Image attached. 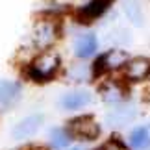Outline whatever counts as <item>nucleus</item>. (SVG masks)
<instances>
[{
    "label": "nucleus",
    "mask_w": 150,
    "mask_h": 150,
    "mask_svg": "<svg viewBox=\"0 0 150 150\" xmlns=\"http://www.w3.org/2000/svg\"><path fill=\"white\" fill-rule=\"evenodd\" d=\"M102 150H128V146H124L120 141L117 139H111V141H108L106 145L102 146Z\"/></svg>",
    "instance_id": "f3484780"
},
{
    "label": "nucleus",
    "mask_w": 150,
    "mask_h": 150,
    "mask_svg": "<svg viewBox=\"0 0 150 150\" xmlns=\"http://www.w3.org/2000/svg\"><path fill=\"white\" fill-rule=\"evenodd\" d=\"M98 41H96L95 33H85V35H78L74 41V54L78 57H89L96 52Z\"/></svg>",
    "instance_id": "9d476101"
},
{
    "label": "nucleus",
    "mask_w": 150,
    "mask_h": 150,
    "mask_svg": "<svg viewBox=\"0 0 150 150\" xmlns=\"http://www.w3.org/2000/svg\"><path fill=\"white\" fill-rule=\"evenodd\" d=\"M69 135H74L83 141H93L100 135V126L93 117H76L69 122Z\"/></svg>",
    "instance_id": "f03ea898"
},
{
    "label": "nucleus",
    "mask_w": 150,
    "mask_h": 150,
    "mask_svg": "<svg viewBox=\"0 0 150 150\" xmlns=\"http://www.w3.org/2000/svg\"><path fill=\"white\" fill-rule=\"evenodd\" d=\"M91 104V93L89 91H82V89H76V91H69L59 98V106L63 109H69V111H76V109H82L85 106Z\"/></svg>",
    "instance_id": "0eeeda50"
},
{
    "label": "nucleus",
    "mask_w": 150,
    "mask_h": 150,
    "mask_svg": "<svg viewBox=\"0 0 150 150\" xmlns=\"http://www.w3.org/2000/svg\"><path fill=\"white\" fill-rule=\"evenodd\" d=\"M50 143L56 150H63L71 145V135L65 128H54L50 130Z\"/></svg>",
    "instance_id": "4468645a"
},
{
    "label": "nucleus",
    "mask_w": 150,
    "mask_h": 150,
    "mask_svg": "<svg viewBox=\"0 0 150 150\" xmlns=\"http://www.w3.org/2000/svg\"><path fill=\"white\" fill-rule=\"evenodd\" d=\"M124 76L130 82H143L150 76V57L139 56L124 63Z\"/></svg>",
    "instance_id": "423d86ee"
},
{
    "label": "nucleus",
    "mask_w": 150,
    "mask_h": 150,
    "mask_svg": "<svg viewBox=\"0 0 150 150\" xmlns=\"http://www.w3.org/2000/svg\"><path fill=\"white\" fill-rule=\"evenodd\" d=\"M21 95V83L0 80V106H11Z\"/></svg>",
    "instance_id": "9b49d317"
},
{
    "label": "nucleus",
    "mask_w": 150,
    "mask_h": 150,
    "mask_svg": "<svg viewBox=\"0 0 150 150\" xmlns=\"http://www.w3.org/2000/svg\"><path fill=\"white\" fill-rule=\"evenodd\" d=\"M100 95L108 104H120L126 96H128V91H126V87L122 83H119V82H108V83H104L100 87Z\"/></svg>",
    "instance_id": "6e6552de"
},
{
    "label": "nucleus",
    "mask_w": 150,
    "mask_h": 150,
    "mask_svg": "<svg viewBox=\"0 0 150 150\" xmlns=\"http://www.w3.org/2000/svg\"><path fill=\"white\" fill-rule=\"evenodd\" d=\"M45 117L41 113H33V115H28V117H24L22 120H19L13 130H11V137L17 141H22V139H28V137L35 135L37 130L41 128Z\"/></svg>",
    "instance_id": "39448f33"
},
{
    "label": "nucleus",
    "mask_w": 150,
    "mask_h": 150,
    "mask_svg": "<svg viewBox=\"0 0 150 150\" xmlns=\"http://www.w3.org/2000/svg\"><path fill=\"white\" fill-rule=\"evenodd\" d=\"M111 2H113V0H91V2L82 9V17L85 21L98 19V17H102L108 11V8H109Z\"/></svg>",
    "instance_id": "ddd939ff"
},
{
    "label": "nucleus",
    "mask_w": 150,
    "mask_h": 150,
    "mask_svg": "<svg viewBox=\"0 0 150 150\" xmlns=\"http://www.w3.org/2000/svg\"><path fill=\"white\" fill-rule=\"evenodd\" d=\"M56 35H57L56 26L52 24V22H41V24L35 28V32H33V43H35L39 48H47L56 41Z\"/></svg>",
    "instance_id": "1a4fd4ad"
},
{
    "label": "nucleus",
    "mask_w": 150,
    "mask_h": 150,
    "mask_svg": "<svg viewBox=\"0 0 150 150\" xmlns=\"http://www.w3.org/2000/svg\"><path fill=\"white\" fill-rule=\"evenodd\" d=\"M93 76L91 72V67L89 65H72L71 69L67 71V78L74 83H80V82H85Z\"/></svg>",
    "instance_id": "2eb2a0df"
},
{
    "label": "nucleus",
    "mask_w": 150,
    "mask_h": 150,
    "mask_svg": "<svg viewBox=\"0 0 150 150\" xmlns=\"http://www.w3.org/2000/svg\"><path fill=\"white\" fill-rule=\"evenodd\" d=\"M130 145L137 150H146L150 148V124L148 126H139L132 130L130 134Z\"/></svg>",
    "instance_id": "f8f14e48"
},
{
    "label": "nucleus",
    "mask_w": 150,
    "mask_h": 150,
    "mask_svg": "<svg viewBox=\"0 0 150 150\" xmlns=\"http://www.w3.org/2000/svg\"><path fill=\"white\" fill-rule=\"evenodd\" d=\"M135 115H137L135 104L120 102V104H117V106L111 109V111H108L106 122H108V126H111V128H122V126L130 124L132 120L135 119Z\"/></svg>",
    "instance_id": "7ed1b4c3"
},
{
    "label": "nucleus",
    "mask_w": 150,
    "mask_h": 150,
    "mask_svg": "<svg viewBox=\"0 0 150 150\" xmlns=\"http://www.w3.org/2000/svg\"><path fill=\"white\" fill-rule=\"evenodd\" d=\"M128 61V54L124 50H109L106 54H102L98 59L95 61L93 65V76H102L106 71H111V69H119L124 67V63Z\"/></svg>",
    "instance_id": "20e7f679"
},
{
    "label": "nucleus",
    "mask_w": 150,
    "mask_h": 150,
    "mask_svg": "<svg viewBox=\"0 0 150 150\" xmlns=\"http://www.w3.org/2000/svg\"><path fill=\"white\" fill-rule=\"evenodd\" d=\"M57 67H59V56L56 52H45V54L37 56L35 59L28 67V76L33 82H47L56 74Z\"/></svg>",
    "instance_id": "f257e3e1"
},
{
    "label": "nucleus",
    "mask_w": 150,
    "mask_h": 150,
    "mask_svg": "<svg viewBox=\"0 0 150 150\" xmlns=\"http://www.w3.org/2000/svg\"><path fill=\"white\" fill-rule=\"evenodd\" d=\"M124 11L128 15V19L134 22L135 26L143 24V13H141V6L137 0H124Z\"/></svg>",
    "instance_id": "dca6fc26"
}]
</instances>
